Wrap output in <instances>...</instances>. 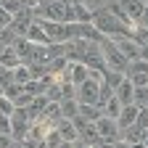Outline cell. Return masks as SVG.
<instances>
[{
  "mask_svg": "<svg viewBox=\"0 0 148 148\" xmlns=\"http://www.w3.org/2000/svg\"><path fill=\"white\" fill-rule=\"evenodd\" d=\"M92 27H95L101 34H106V37H114V40H119V37H135L132 29L124 27L119 18H114L108 11H98L95 16H92Z\"/></svg>",
  "mask_w": 148,
  "mask_h": 148,
  "instance_id": "1",
  "label": "cell"
},
{
  "mask_svg": "<svg viewBox=\"0 0 148 148\" xmlns=\"http://www.w3.org/2000/svg\"><path fill=\"white\" fill-rule=\"evenodd\" d=\"M101 53H103V61H106V69L127 74V66H130V61H127L124 56L119 53L116 42H111V40H103V45H101Z\"/></svg>",
  "mask_w": 148,
  "mask_h": 148,
  "instance_id": "2",
  "label": "cell"
},
{
  "mask_svg": "<svg viewBox=\"0 0 148 148\" xmlns=\"http://www.w3.org/2000/svg\"><path fill=\"white\" fill-rule=\"evenodd\" d=\"M37 24L42 27V32L48 34V40L50 42H69V37H66V27L61 21H48V18H34Z\"/></svg>",
  "mask_w": 148,
  "mask_h": 148,
  "instance_id": "3",
  "label": "cell"
},
{
  "mask_svg": "<svg viewBox=\"0 0 148 148\" xmlns=\"http://www.w3.org/2000/svg\"><path fill=\"white\" fill-rule=\"evenodd\" d=\"M101 82H103V79L87 77V79L79 85V103H92V106H98V90H101Z\"/></svg>",
  "mask_w": 148,
  "mask_h": 148,
  "instance_id": "4",
  "label": "cell"
},
{
  "mask_svg": "<svg viewBox=\"0 0 148 148\" xmlns=\"http://www.w3.org/2000/svg\"><path fill=\"white\" fill-rule=\"evenodd\" d=\"M64 74H66V82H71V85H77V87H79V85L90 77V69H87L82 61H69V66H66Z\"/></svg>",
  "mask_w": 148,
  "mask_h": 148,
  "instance_id": "5",
  "label": "cell"
},
{
  "mask_svg": "<svg viewBox=\"0 0 148 148\" xmlns=\"http://www.w3.org/2000/svg\"><path fill=\"white\" fill-rule=\"evenodd\" d=\"M95 130H98V135L103 138V143H114L116 140V119H111V116H98L95 119Z\"/></svg>",
  "mask_w": 148,
  "mask_h": 148,
  "instance_id": "6",
  "label": "cell"
},
{
  "mask_svg": "<svg viewBox=\"0 0 148 148\" xmlns=\"http://www.w3.org/2000/svg\"><path fill=\"white\" fill-rule=\"evenodd\" d=\"M37 13H42V18H48V21H61V24H64L66 3H64V0H50V3H45Z\"/></svg>",
  "mask_w": 148,
  "mask_h": 148,
  "instance_id": "7",
  "label": "cell"
},
{
  "mask_svg": "<svg viewBox=\"0 0 148 148\" xmlns=\"http://www.w3.org/2000/svg\"><path fill=\"white\" fill-rule=\"evenodd\" d=\"M114 42H116L119 53L124 56L127 61H138L140 58V45L132 40V37H119V40H114Z\"/></svg>",
  "mask_w": 148,
  "mask_h": 148,
  "instance_id": "8",
  "label": "cell"
},
{
  "mask_svg": "<svg viewBox=\"0 0 148 148\" xmlns=\"http://www.w3.org/2000/svg\"><path fill=\"white\" fill-rule=\"evenodd\" d=\"M79 138H82V143L90 145V148L103 143V138L98 135V130H95V122H85V124L79 127Z\"/></svg>",
  "mask_w": 148,
  "mask_h": 148,
  "instance_id": "9",
  "label": "cell"
},
{
  "mask_svg": "<svg viewBox=\"0 0 148 148\" xmlns=\"http://www.w3.org/2000/svg\"><path fill=\"white\" fill-rule=\"evenodd\" d=\"M138 103H130V106H122V114L116 116V127L119 130H124V127H130V124H135V119H138Z\"/></svg>",
  "mask_w": 148,
  "mask_h": 148,
  "instance_id": "10",
  "label": "cell"
},
{
  "mask_svg": "<svg viewBox=\"0 0 148 148\" xmlns=\"http://www.w3.org/2000/svg\"><path fill=\"white\" fill-rule=\"evenodd\" d=\"M56 130H58V135H61L66 143H77V138H79V132H77V127H74L71 119H58Z\"/></svg>",
  "mask_w": 148,
  "mask_h": 148,
  "instance_id": "11",
  "label": "cell"
},
{
  "mask_svg": "<svg viewBox=\"0 0 148 148\" xmlns=\"http://www.w3.org/2000/svg\"><path fill=\"white\" fill-rule=\"evenodd\" d=\"M122 8L127 11V16L132 18V24L140 21L143 13H145V3H140V0H122Z\"/></svg>",
  "mask_w": 148,
  "mask_h": 148,
  "instance_id": "12",
  "label": "cell"
},
{
  "mask_svg": "<svg viewBox=\"0 0 148 148\" xmlns=\"http://www.w3.org/2000/svg\"><path fill=\"white\" fill-rule=\"evenodd\" d=\"M114 95L122 101V106H130V103H135V85L130 82V79H124L119 87H116V92Z\"/></svg>",
  "mask_w": 148,
  "mask_h": 148,
  "instance_id": "13",
  "label": "cell"
},
{
  "mask_svg": "<svg viewBox=\"0 0 148 148\" xmlns=\"http://www.w3.org/2000/svg\"><path fill=\"white\" fill-rule=\"evenodd\" d=\"M18 64H21V56L13 50V45H8V48L0 50V66H5V69H16Z\"/></svg>",
  "mask_w": 148,
  "mask_h": 148,
  "instance_id": "14",
  "label": "cell"
},
{
  "mask_svg": "<svg viewBox=\"0 0 148 148\" xmlns=\"http://www.w3.org/2000/svg\"><path fill=\"white\" fill-rule=\"evenodd\" d=\"M27 37H29V42H34V45H50L48 34L42 32V27L37 24V21H32V24H29V32H27Z\"/></svg>",
  "mask_w": 148,
  "mask_h": 148,
  "instance_id": "15",
  "label": "cell"
},
{
  "mask_svg": "<svg viewBox=\"0 0 148 148\" xmlns=\"http://www.w3.org/2000/svg\"><path fill=\"white\" fill-rule=\"evenodd\" d=\"M29 61H32V64H42V66H48V64H50V53H48V45H34V42H32Z\"/></svg>",
  "mask_w": 148,
  "mask_h": 148,
  "instance_id": "16",
  "label": "cell"
},
{
  "mask_svg": "<svg viewBox=\"0 0 148 148\" xmlns=\"http://www.w3.org/2000/svg\"><path fill=\"white\" fill-rule=\"evenodd\" d=\"M58 106H61V119H74V116L79 114V103L74 101V98H61Z\"/></svg>",
  "mask_w": 148,
  "mask_h": 148,
  "instance_id": "17",
  "label": "cell"
},
{
  "mask_svg": "<svg viewBox=\"0 0 148 148\" xmlns=\"http://www.w3.org/2000/svg\"><path fill=\"white\" fill-rule=\"evenodd\" d=\"M48 103H50V101H48V95H34V98H32V103L27 106L29 119H37V116H40L42 111H45V106H48Z\"/></svg>",
  "mask_w": 148,
  "mask_h": 148,
  "instance_id": "18",
  "label": "cell"
},
{
  "mask_svg": "<svg viewBox=\"0 0 148 148\" xmlns=\"http://www.w3.org/2000/svg\"><path fill=\"white\" fill-rule=\"evenodd\" d=\"M124 143H130V145H132V143H140L143 138H145V130H140L138 124H130V127H124Z\"/></svg>",
  "mask_w": 148,
  "mask_h": 148,
  "instance_id": "19",
  "label": "cell"
},
{
  "mask_svg": "<svg viewBox=\"0 0 148 148\" xmlns=\"http://www.w3.org/2000/svg\"><path fill=\"white\" fill-rule=\"evenodd\" d=\"M101 111H103V108H98V106H92V103H79V116H82L85 122H95L98 116H103Z\"/></svg>",
  "mask_w": 148,
  "mask_h": 148,
  "instance_id": "20",
  "label": "cell"
},
{
  "mask_svg": "<svg viewBox=\"0 0 148 148\" xmlns=\"http://www.w3.org/2000/svg\"><path fill=\"white\" fill-rule=\"evenodd\" d=\"M106 11H108L111 16H114V18H119V21H122L124 27H132V18H130V16H127V11L122 8V3H111V5H108Z\"/></svg>",
  "mask_w": 148,
  "mask_h": 148,
  "instance_id": "21",
  "label": "cell"
},
{
  "mask_svg": "<svg viewBox=\"0 0 148 148\" xmlns=\"http://www.w3.org/2000/svg\"><path fill=\"white\" fill-rule=\"evenodd\" d=\"M13 50L21 56V58H29V53H32V42H29V37H16V40H13Z\"/></svg>",
  "mask_w": 148,
  "mask_h": 148,
  "instance_id": "22",
  "label": "cell"
},
{
  "mask_svg": "<svg viewBox=\"0 0 148 148\" xmlns=\"http://www.w3.org/2000/svg\"><path fill=\"white\" fill-rule=\"evenodd\" d=\"M29 79H32V69L24 66V64H18V66L13 69V82H16V85H27Z\"/></svg>",
  "mask_w": 148,
  "mask_h": 148,
  "instance_id": "23",
  "label": "cell"
},
{
  "mask_svg": "<svg viewBox=\"0 0 148 148\" xmlns=\"http://www.w3.org/2000/svg\"><path fill=\"white\" fill-rule=\"evenodd\" d=\"M124 79H127V77H124L122 71H111V69H106V71H103V82L114 87V92H116V87H119V85H122Z\"/></svg>",
  "mask_w": 148,
  "mask_h": 148,
  "instance_id": "24",
  "label": "cell"
},
{
  "mask_svg": "<svg viewBox=\"0 0 148 148\" xmlns=\"http://www.w3.org/2000/svg\"><path fill=\"white\" fill-rule=\"evenodd\" d=\"M74 11H77V21H79V24H92V16H95V13H92L85 3H77V5H74Z\"/></svg>",
  "mask_w": 148,
  "mask_h": 148,
  "instance_id": "25",
  "label": "cell"
},
{
  "mask_svg": "<svg viewBox=\"0 0 148 148\" xmlns=\"http://www.w3.org/2000/svg\"><path fill=\"white\" fill-rule=\"evenodd\" d=\"M103 108H106V116H111V119H116V116L122 114V101H119L116 95H111V101H108V103H106Z\"/></svg>",
  "mask_w": 148,
  "mask_h": 148,
  "instance_id": "26",
  "label": "cell"
},
{
  "mask_svg": "<svg viewBox=\"0 0 148 148\" xmlns=\"http://www.w3.org/2000/svg\"><path fill=\"white\" fill-rule=\"evenodd\" d=\"M40 116L50 119L53 124H58V119H61V106H58V103H48V106H45V111H42Z\"/></svg>",
  "mask_w": 148,
  "mask_h": 148,
  "instance_id": "27",
  "label": "cell"
},
{
  "mask_svg": "<svg viewBox=\"0 0 148 148\" xmlns=\"http://www.w3.org/2000/svg\"><path fill=\"white\" fill-rule=\"evenodd\" d=\"M13 40H16L13 29H11V27H8V29H3V32H0V50L8 48V45H13Z\"/></svg>",
  "mask_w": 148,
  "mask_h": 148,
  "instance_id": "28",
  "label": "cell"
},
{
  "mask_svg": "<svg viewBox=\"0 0 148 148\" xmlns=\"http://www.w3.org/2000/svg\"><path fill=\"white\" fill-rule=\"evenodd\" d=\"M16 111V103L11 101V98H5V95H0V114H5V116H11Z\"/></svg>",
  "mask_w": 148,
  "mask_h": 148,
  "instance_id": "29",
  "label": "cell"
},
{
  "mask_svg": "<svg viewBox=\"0 0 148 148\" xmlns=\"http://www.w3.org/2000/svg\"><path fill=\"white\" fill-rule=\"evenodd\" d=\"M21 92H24V85H16V82H13V85H8V87L3 90V95H5V98H11V101H16Z\"/></svg>",
  "mask_w": 148,
  "mask_h": 148,
  "instance_id": "30",
  "label": "cell"
},
{
  "mask_svg": "<svg viewBox=\"0 0 148 148\" xmlns=\"http://www.w3.org/2000/svg\"><path fill=\"white\" fill-rule=\"evenodd\" d=\"M135 124H138L140 130H148V108H145V106L138 108V119H135Z\"/></svg>",
  "mask_w": 148,
  "mask_h": 148,
  "instance_id": "31",
  "label": "cell"
},
{
  "mask_svg": "<svg viewBox=\"0 0 148 148\" xmlns=\"http://www.w3.org/2000/svg\"><path fill=\"white\" fill-rule=\"evenodd\" d=\"M3 11H8V13H18L24 5H21V0H3V5H0Z\"/></svg>",
  "mask_w": 148,
  "mask_h": 148,
  "instance_id": "32",
  "label": "cell"
},
{
  "mask_svg": "<svg viewBox=\"0 0 148 148\" xmlns=\"http://www.w3.org/2000/svg\"><path fill=\"white\" fill-rule=\"evenodd\" d=\"M127 79L132 82L135 87H145V85H148V74H130Z\"/></svg>",
  "mask_w": 148,
  "mask_h": 148,
  "instance_id": "33",
  "label": "cell"
},
{
  "mask_svg": "<svg viewBox=\"0 0 148 148\" xmlns=\"http://www.w3.org/2000/svg\"><path fill=\"white\" fill-rule=\"evenodd\" d=\"M132 40H135L140 48H143V45H148V29H145V27H140V29L135 32V37H132Z\"/></svg>",
  "mask_w": 148,
  "mask_h": 148,
  "instance_id": "34",
  "label": "cell"
},
{
  "mask_svg": "<svg viewBox=\"0 0 148 148\" xmlns=\"http://www.w3.org/2000/svg\"><path fill=\"white\" fill-rule=\"evenodd\" d=\"M11 21H13V13H8V11L0 8V32L8 29V27H11Z\"/></svg>",
  "mask_w": 148,
  "mask_h": 148,
  "instance_id": "35",
  "label": "cell"
},
{
  "mask_svg": "<svg viewBox=\"0 0 148 148\" xmlns=\"http://www.w3.org/2000/svg\"><path fill=\"white\" fill-rule=\"evenodd\" d=\"M145 101H148V87H135V103L145 106Z\"/></svg>",
  "mask_w": 148,
  "mask_h": 148,
  "instance_id": "36",
  "label": "cell"
},
{
  "mask_svg": "<svg viewBox=\"0 0 148 148\" xmlns=\"http://www.w3.org/2000/svg\"><path fill=\"white\" fill-rule=\"evenodd\" d=\"M0 132H3V135H11V132H13L11 116H5V114H0Z\"/></svg>",
  "mask_w": 148,
  "mask_h": 148,
  "instance_id": "37",
  "label": "cell"
},
{
  "mask_svg": "<svg viewBox=\"0 0 148 148\" xmlns=\"http://www.w3.org/2000/svg\"><path fill=\"white\" fill-rule=\"evenodd\" d=\"M140 58H143V61H148V45H143V48H140Z\"/></svg>",
  "mask_w": 148,
  "mask_h": 148,
  "instance_id": "38",
  "label": "cell"
},
{
  "mask_svg": "<svg viewBox=\"0 0 148 148\" xmlns=\"http://www.w3.org/2000/svg\"><path fill=\"white\" fill-rule=\"evenodd\" d=\"M140 24H143V27L148 29V5H145V13H143V18H140Z\"/></svg>",
  "mask_w": 148,
  "mask_h": 148,
  "instance_id": "39",
  "label": "cell"
},
{
  "mask_svg": "<svg viewBox=\"0 0 148 148\" xmlns=\"http://www.w3.org/2000/svg\"><path fill=\"white\" fill-rule=\"evenodd\" d=\"M11 148H27V145H24L21 140H13V143H11Z\"/></svg>",
  "mask_w": 148,
  "mask_h": 148,
  "instance_id": "40",
  "label": "cell"
},
{
  "mask_svg": "<svg viewBox=\"0 0 148 148\" xmlns=\"http://www.w3.org/2000/svg\"><path fill=\"white\" fill-rule=\"evenodd\" d=\"M130 148H145V143L140 140V143H132V145H130Z\"/></svg>",
  "mask_w": 148,
  "mask_h": 148,
  "instance_id": "41",
  "label": "cell"
},
{
  "mask_svg": "<svg viewBox=\"0 0 148 148\" xmlns=\"http://www.w3.org/2000/svg\"><path fill=\"white\" fill-rule=\"evenodd\" d=\"M66 5H77V3H82V0H64Z\"/></svg>",
  "mask_w": 148,
  "mask_h": 148,
  "instance_id": "42",
  "label": "cell"
},
{
  "mask_svg": "<svg viewBox=\"0 0 148 148\" xmlns=\"http://www.w3.org/2000/svg\"><path fill=\"white\" fill-rule=\"evenodd\" d=\"M58 148H71V143H66V140H64V143H61Z\"/></svg>",
  "mask_w": 148,
  "mask_h": 148,
  "instance_id": "43",
  "label": "cell"
},
{
  "mask_svg": "<svg viewBox=\"0 0 148 148\" xmlns=\"http://www.w3.org/2000/svg\"><path fill=\"white\" fill-rule=\"evenodd\" d=\"M0 95H3V85H0Z\"/></svg>",
  "mask_w": 148,
  "mask_h": 148,
  "instance_id": "44",
  "label": "cell"
},
{
  "mask_svg": "<svg viewBox=\"0 0 148 148\" xmlns=\"http://www.w3.org/2000/svg\"><path fill=\"white\" fill-rule=\"evenodd\" d=\"M145 108H148V101H145Z\"/></svg>",
  "mask_w": 148,
  "mask_h": 148,
  "instance_id": "45",
  "label": "cell"
}]
</instances>
